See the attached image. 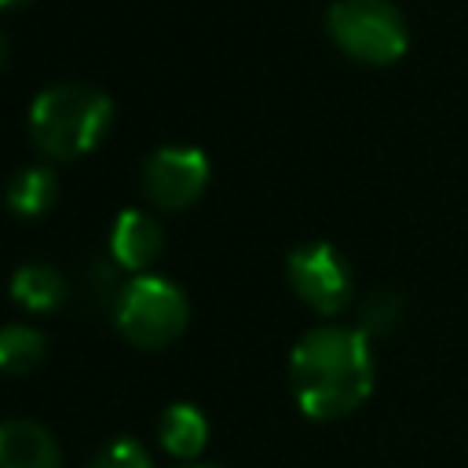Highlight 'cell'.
<instances>
[{
    "mask_svg": "<svg viewBox=\"0 0 468 468\" xmlns=\"http://www.w3.org/2000/svg\"><path fill=\"white\" fill-rule=\"evenodd\" d=\"M289 384L311 420L347 417L373 391L369 336L351 325H318L289 355Z\"/></svg>",
    "mask_w": 468,
    "mask_h": 468,
    "instance_id": "6da1fadb",
    "label": "cell"
},
{
    "mask_svg": "<svg viewBox=\"0 0 468 468\" xmlns=\"http://www.w3.org/2000/svg\"><path fill=\"white\" fill-rule=\"evenodd\" d=\"M113 121V99L84 80L48 84L29 106V139L48 157H80L102 143Z\"/></svg>",
    "mask_w": 468,
    "mask_h": 468,
    "instance_id": "7a4b0ae2",
    "label": "cell"
},
{
    "mask_svg": "<svg viewBox=\"0 0 468 468\" xmlns=\"http://www.w3.org/2000/svg\"><path fill=\"white\" fill-rule=\"evenodd\" d=\"M186 318H190V307L183 289L161 274H135L132 282L121 285L113 300V322L121 336L146 351H157L179 340L186 329Z\"/></svg>",
    "mask_w": 468,
    "mask_h": 468,
    "instance_id": "3957f363",
    "label": "cell"
},
{
    "mask_svg": "<svg viewBox=\"0 0 468 468\" xmlns=\"http://www.w3.org/2000/svg\"><path fill=\"white\" fill-rule=\"evenodd\" d=\"M329 37L362 62H395L410 44V26L391 0H333Z\"/></svg>",
    "mask_w": 468,
    "mask_h": 468,
    "instance_id": "277c9868",
    "label": "cell"
},
{
    "mask_svg": "<svg viewBox=\"0 0 468 468\" xmlns=\"http://www.w3.org/2000/svg\"><path fill=\"white\" fill-rule=\"evenodd\" d=\"M289 285L318 314H336L351 300V271L329 241H303L285 260Z\"/></svg>",
    "mask_w": 468,
    "mask_h": 468,
    "instance_id": "5b68a950",
    "label": "cell"
},
{
    "mask_svg": "<svg viewBox=\"0 0 468 468\" xmlns=\"http://www.w3.org/2000/svg\"><path fill=\"white\" fill-rule=\"evenodd\" d=\"M208 183V157L186 143H165L143 157L139 186L157 208H186Z\"/></svg>",
    "mask_w": 468,
    "mask_h": 468,
    "instance_id": "8992f818",
    "label": "cell"
},
{
    "mask_svg": "<svg viewBox=\"0 0 468 468\" xmlns=\"http://www.w3.org/2000/svg\"><path fill=\"white\" fill-rule=\"evenodd\" d=\"M165 249V230L161 223L143 212V208H124L117 219H113V230H110V256L117 267H128V271H143L146 263H154Z\"/></svg>",
    "mask_w": 468,
    "mask_h": 468,
    "instance_id": "52a82bcc",
    "label": "cell"
},
{
    "mask_svg": "<svg viewBox=\"0 0 468 468\" xmlns=\"http://www.w3.org/2000/svg\"><path fill=\"white\" fill-rule=\"evenodd\" d=\"M0 468H62L55 435L37 420H7L0 428Z\"/></svg>",
    "mask_w": 468,
    "mask_h": 468,
    "instance_id": "ba28073f",
    "label": "cell"
},
{
    "mask_svg": "<svg viewBox=\"0 0 468 468\" xmlns=\"http://www.w3.org/2000/svg\"><path fill=\"white\" fill-rule=\"evenodd\" d=\"M157 439L172 457H197L208 442V420L190 402H172L157 420Z\"/></svg>",
    "mask_w": 468,
    "mask_h": 468,
    "instance_id": "9c48e42d",
    "label": "cell"
},
{
    "mask_svg": "<svg viewBox=\"0 0 468 468\" xmlns=\"http://www.w3.org/2000/svg\"><path fill=\"white\" fill-rule=\"evenodd\" d=\"M58 197V176L48 165H26L7 179V205L15 216H40Z\"/></svg>",
    "mask_w": 468,
    "mask_h": 468,
    "instance_id": "30bf717a",
    "label": "cell"
},
{
    "mask_svg": "<svg viewBox=\"0 0 468 468\" xmlns=\"http://www.w3.org/2000/svg\"><path fill=\"white\" fill-rule=\"evenodd\" d=\"M11 296L29 311H51L66 296V278L51 263H22L11 278Z\"/></svg>",
    "mask_w": 468,
    "mask_h": 468,
    "instance_id": "8fae6325",
    "label": "cell"
},
{
    "mask_svg": "<svg viewBox=\"0 0 468 468\" xmlns=\"http://www.w3.org/2000/svg\"><path fill=\"white\" fill-rule=\"evenodd\" d=\"M44 358V336L29 325H7L0 333V366L7 373H29Z\"/></svg>",
    "mask_w": 468,
    "mask_h": 468,
    "instance_id": "7c38bea8",
    "label": "cell"
},
{
    "mask_svg": "<svg viewBox=\"0 0 468 468\" xmlns=\"http://www.w3.org/2000/svg\"><path fill=\"white\" fill-rule=\"evenodd\" d=\"M402 318V296L395 292V289H377V292H369L366 300H362V307H358V333H366V336H384V333H391L395 329V322Z\"/></svg>",
    "mask_w": 468,
    "mask_h": 468,
    "instance_id": "4fadbf2b",
    "label": "cell"
},
{
    "mask_svg": "<svg viewBox=\"0 0 468 468\" xmlns=\"http://www.w3.org/2000/svg\"><path fill=\"white\" fill-rule=\"evenodd\" d=\"M88 468H150V457L135 439H117Z\"/></svg>",
    "mask_w": 468,
    "mask_h": 468,
    "instance_id": "5bb4252c",
    "label": "cell"
},
{
    "mask_svg": "<svg viewBox=\"0 0 468 468\" xmlns=\"http://www.w3.org/2000/svg\"><path fill=\"white\" fill-rule=\"evenodd\" d=\"M0 4H4V7H15V4H22V0H0Z\"/></svg>",
    "mask_w": 468,
    "mask_h": 468,
    "instance_id": "9a60e30c",
    "label": "cell"
},
{
    "mask_svg": "<svg viewBox=\"0 0 468 468\" xmlns=\"http://www.w3.org/2000/svg\"><path fill=\"white\" fill-rule=\"evenodd\" d=\"M194 468H212V464H194Z\"/></svg>",
    "mask_w": 468,
    "mask_h": 468,
    "instance_id": "2e32d148",
    "label": "cell"
}]
</instances>
